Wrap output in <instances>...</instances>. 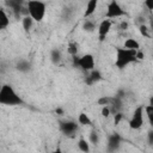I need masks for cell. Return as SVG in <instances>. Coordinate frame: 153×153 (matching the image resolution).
Masks as SVG:
<instances>
[{
	"mask_svg": "<svg viewBox=\"0 0 153 153\" xmlns=\"http://www.w3.org/2000/svg\"><path fill=\"white\" fill-rule=\"evenodd\" d=\"M50 153H62L60 149H56V151H53V152H50Z\"/></svg>",
	"mask_w": 153,
	"mask_h": 153,
	"instance_id": "cell-33",
	"label": "cell"
},
{
	"mask_svg": "<svg viewBox=\"0 0 153 153\" xmlns=\"http://www.w3.org/2000/svg\"><path fill=\"white\" fill-rule=\"evenodd\" d=\"M50 57H51V61H53V63H59L60 62V60H61V53L57 50V49H54L53 51H51V55H50Z\"/></svg>",
	"mask_w": 153,
	"mask_h": 153,
	"instance_id": "cell-19",
	"label": "cell"
},
{
	"mask_svg": "<svg viewBox=\"0 0 153 153\" xmlns=\"http://www.w3.org/2000/svg\"><path fill=\"white\" fill-rule=\"evenodd\" d=\"M111 20L110 19H103L100 22V24L98 25V33H99V39H104V37L109 33L110 29H111Z\"/></svg>",
	"mask_w": 153,
	"mask_h": 153,
	"instance_id": "cell-7",
	"label": "cell"
},
{
	"mask_svg": "<svg viewBox=\"0 0 153 153\" xmlns=\"http://www.w3.org/2000/svg\"><path fill=\"white\" fill-rule=\"evenodd\" d=\"M151 27H152V30H153V19L151 20Z\"/></svg>",
	"mask_w": 153,
	"mask_h": 153,
	"instance_id": "cell-34",
	"label": "cell"
},
{
	"mask_svg": "<svg viewBox=\"0 0 153 153\" xmlns=\"http://www.w3.org/2000/svg\"><path fill=\"white\" fill-rule=\"evenodd\" d=\"M122 114L121 112H116L115 114V118H114V123H115V126H118V123L121 122V120H122Z\"/></svg>",
	"mask_w": 153,
	"mask_h": 153,
	"instance_id": "cell-26",
	"label": "cell"
},
{
	"mask_svg": "<svg viewBox=\"0 0 153 153\" xmlns=\"http://www.w3.org/2000/svg\"><path fill=\"white\" fill-rule=\"evenodd\" d=\"M78 122H79L81 126H91V124H92L91 118H90L88 115L85 114V112L79 114V116H78Z\"/></svg>",
	"mask_w": 153,
	"mask_h": 153,
	"instance_id": "cell-14",
	"label": "cell"
},
{
	"mask_svg": "<svg viewBox=\"0 0 153 153\" xmlns=\"http://www.w3.org/2000/svg\"><path fill=\"white\" fill-rule=\"evenodd\" d=\"M10 24V18L6 14L4 8H0V29H5Z\"/></svg>",
	"mask_w": 153,
	"mask_h": 153,
	"instance_id": "cell-12",
	"label": "cell"
},
{
	"mask_svg": "<svg viewBox=\"0 0 153 153\" xmlns=\"http://www.w3.org/2000/svg\"><path fill=\"white\" fill-rule=\"evenodd\" d=\"M148 142L151 145H153V130H149L148 131Z\"/></svg>",
	"mask_w": 153,
	"mask_h": 153,
	"instance_id": "cell-29",
	"label": "cell"
},
{
	"mask_svg": "<svg viewBox=\"0 0 153 153\" xmlns=\"http://www.w3.org/2000/svg\"><path fill=\"white\" fill-rule=\"evenodd\" d=\"M55 111H56V114H57V115H63V110H62L61 108H57Z\"/></svg>",
	"mask_w": 153,
	"mask_h": 153,
	"instance_id": "cell-31",
	"label": "cell"
},
{
	"mask_svg": "<svg viewBox=\"0 0 153 153\" xmlns=\"http://www.w3.org/2000/svg\"><path fill=\"white\" fill-rule=\"evenodd\" d=\"M102 79V74L98 72V71H92L91 72V74L87 76V84H92V82H96V81H98V80H100Z\"/></svg>",
	"mask_w": 153,
	"mask_h": 153,
	"instance_id": "cell-15",
	"label": "cell"
},
{
	"mask_svg": "<svg viewBox=\"0 0 153 153\" xmlns=\"http://www.w3.org/2000/svg\"><path fill=\"white\" fill-rule=\"evenodd\" d=\"M145 6L147 7V10L153 11V0H146L145 1Z\"/></svg>",
	"mask_w": 153,
	"mask_h": 153,
	"instance_id": "cell-27",
	"label": "cell"
},
{
	"mask_svg": "<svg viewBox=\"0 0 153 153\" xmlns=\"http://www.w3.org/2000/svg\"><path fill=\"white\" fill-rule=\"evenodd\" d=\"M0 103L5 105H17L22 103V99L10 85H4L0 90Z\"/></svg>",
	"mask_w": 153,
	"mask_h": 153,
	"instance_id": "cell-2",
	"label": "cell"
},
{
	"mask_svg": "<svg viewBox=\"0 0 153 153\" xmlns=\"http://www.w3.org/2000/svg\"><path fill=\"white\" fill-rule=\"evenodd\" d=\"M33 22H35V20H33L30 16H24V18H23V27H24V30H25V31H29V30L32 27Z\"/></svg>",
	"mask_w": 153,
	"mask_h": 153,
	"instance_id": "cell-16",
	"label": "cell"
},
{
	"mask_svg": "<svg viewBox=\"0 0 153 153\" xmlns=\"http://www.w3.org/2000/svg\"><path fill=\"white\" fill-rule=\"evenodd\" d=\"M123 48H126V49H128V50H139V49H140V44H139V42H137L136 39H134V38H127V39L124 41Z\"/></svg>",
	"mask_w": 153,
	"mask_h": 153,
	"instance_id": "cell-11",
	"label": "cell"
},
{
	"mask_svg": "<svg viewBox=\"0 0 153 153\" xmlns=\"http://www.w3.org/2000/svg\"><path fill=\"white\" fill-rule=\"evenodd\" d=\"M120 29H121V30H127V29H128V23H127V22H122V23L120 24Z\"/></svg>",
	"mask_w": 153,
	"mask_h": 153,
	"instance_id": "cell-30",
	"label": "cell"
},
{
	"mask_svg": "<svg viewBox=\"0 0 153 153\" xmlns=\"http://www.w3.org/2000/svg\"><path fill=\"white\" fill-rule=\"evenodd\" d=\"M17 68L20 71V72H27L30 69V63L25 60H22L17 63Z\"/></svg>",
	"mask_w": 153,
	"mask_h": 153,
	"instance_id": "cell-18",
	"label": "cell"
},
{
	"mask_svg": "<svg viewBox=\"0 0 153 153\" xmlns=\"http://www.w3.org/2000/svg\"><path fill=\"white\" fill-rule=\"evenodd\" d=\"M98 140H99L98 134H97L96 131H92V133L90 134V141H91L92 143H98Z\"/></svg>",
	"mask_w": 153,
	"mask_h": 153,
	"instance_id": "cell-24",
	"label": "cell"
},
{
	"mask_svg": "<svg viewBox=\"0 0 153 153\" xmlns=\"http://www.w3.org/2000/svg\"><path fill=\"white\" fill-rule=\"evenodd\" d=\"M148 105H152L153 106V96H151V98H149V104Z\"/></svg>",
	"mask_w": 153,
	"mask_h": 153,
	"instance_id": "cell-32",
	"label": "cell"
},
{
	"mask_svg": "<svg viewBox=\"0 0 153 153\" xmlns=\"http://www.w3.org/2000/svg\"><path fill=\"white\" fill-rule=\"evenodd\" d=\"M124 14H126V11L121 7V5L117 1L112 0V1L109 2L108 8H106V13H105L106 19H109V18H118V17H122Z\"/></svg>",
	"mask_w": 153,
	"mask_h": 153,
	"instance_id": "cell-5",
	"label": "cell"
},
{
	"mask_svg": "<svg viewBox=\"0 0 153 153\" xmlns=\"http://www.w3.org/2000/svg\"><path fill=\"white\" fill-rule=\"evenodd\" d=\"M27 11H29V16L33 20L41 22L45 16V4L42 1H37V0L29 1L27 2Z\"/></svg>",
	"mask_w": 153,
	"mask_h": 153,
	"instance_id": "cell-3",
	"label": "cell"
},
{
	"mask_svg": "<svg viewBox=\"0 0 153 153\" xmlns=\"http://www.w3.org/2000/svg\"><path fill=\"white\" fill-rule=\"evenodd\" d=\"M75 63L84 71H93L94 68V57L91 54H85L79 59H75Z\"/></svg>",
	"mask_w": 153,
	"mask_h": 153,
	"instance_id": "cell-6",
	"label": "cell"
},
{
	"mask_svg": "<svg viewBox=\"0 0 153 153\" xmlns=\"http://www.w3.org/2000/svg\"><path fill=\"white\" fill-rule=\"evenodd\" d=\"M136 51L137 50H128L126 48H117L116 49V61L115 66L120 69L124 68L129 63L136 61Z\"/></svg>",
	"mask_w": 153,
	"mask_h": 153,
	"instance_id": "cell-1",
	"label": "cell"
},
{
	"mask_svg": "<svg viewBox=\"0 0 153 153\" xmlns=\"http://www.w3.org/2000/svg\"><path fill=\"white\" fill-rule=\"evenodd\" d=\"M78 147L82 153H90V143H88V141H86V139H84V137L79 139Z\"/></svg>",
	"mask_w": 153,
	"mask_h": 153,
	"instance_id": "cell-13",
	"label": "cell"
},
{
	"mask_svg": "<svg viewBox=\"0 0 153 153\" xmlns=\"http://www.w3.org/2000/svg\"><path fill=\"white\" fill-rule=\"evenodd\" d=\"M143 57H145V53L139 49V50L136 51V60H142Z\"/></svg>",
	"mask_w": 153,
	"mask_h": 153,
	"instance_id": "cell-28",
	"label": "cell"
},
{
	"mask_svg": "<svg viewBox=\"0 0 153 153\" xmlns=\"http://www.w3.org/2000/svg\"><path fill=\"white\" fill-rule=\"evenodd\" d=\"M139 30H140V33L145 37H149V33H148V27L145 25V24H141L139 26Z\"/></svg>",
	"mask_w": 153,
	"mask_h": 153,
	"instance_id": "cell-23",
	"label": "cell"
},
{
	"mask_svg": "<svg viewBox=\"0 0 153 153\" xmlns=\"http://www.w3.org/2000/svg\"><path fill=\"white\" fill-rule=\"evenodd\" d=\"M143 111H145V108L142 105L137 106L134 112H133V116L129 121V127L131 129H140L143 124Z\"/></svg>",
	"mask_w": 153,
	"mask_h": 153,
	"instance_id": "cell-4",
	"label": "cell"
},
{
	"mask_svg": "<svg viewBox=\"0 0 153 153\" xmlns=\"http://www.w3.org/2000/svg\"><path fill=\"white\" fill-rule=\"evenodd\" d=\"M120 143H121V137L117 134L111 135L109 137V140H108V148H109V151H116L120 147Z\"/></svg>",
	"mask_w": 153,
	"mask_h": 153,
	"instance_id": "cell-9",
	"label": "cell"
},
{
	"mask_svg": "<svg viewBox=\"0 0 153 153\" xmlns=\"http://www.w3.org/2000/svg\"><path fill=\"white\" fill-rule=\"evenodd\" d=\"M67 50H68V53H69L72 56H75V55H76V53H78V44H76V43H74V42L69 43V44H68Z\"/></svg>",
	"mask_w": 153,
	"mask_h": 153,
	"instance_id": "cell-20",
	"label": "cell"
},
{
	"mask_svg": "<svg viewBox=\"0 0 153 153\" xmlns=\"http://www.w3.org/2000/svg\"><path fill=\"white\" fill-rule=\"evenodd\" d=\"M97 5H98L97 0H90V1L87 2V5H86V10H85L84 16H85L86 18H87V17H91V16H92V14L96 12Z\"/></svg>",
	"mask_w": 153,
	"mask_h": 153,
	"instance_id": "cell-10",
	"label": "cell"
},
{
	"mask_svg": "<svg viewBox=\"0 0 153 153\" xmlns=\"http://www.w3.org/2000/svg\"><path fill=\"white\" fill-rule=\"evenodd\" d=\"M84 29L86 30V31H92L93 29H94V23L93 22H91V20H85V23H84Z\"/></svg>",
	"mask_w": 153,
	"mask_h": 153,
	"instance_id": "cell-22",
	"label": "cell"
},
{
	"mask_svg": "<svg viewBox=\"0 0 153 153\" xmlns=\"http://www.w3.org/2000/svg\"><path fill=\"white\" fill-rule=\"evenodd\" d=\"M112 102V99L111 98H109V97H100L99 99H98V104L99 105H102V106H108L110 103Z\"/></svg>",
	"mask_w": 153,
	"mask_h": 153,
	"instance_id": "cell-21",
	"label": "cell"
},
{
	"mask_svg": "<svg viewBox=\"0 0 153 153\" xmlns=\"http://www.w3.org/2000/svg\"><path fill=\"white\" fill-rule=\"evenodd\" d=\"M145 114L149 121V124L153 126V106L152 105H146L145 106Z\"/></svg>",
	"mask_w": 153,
	"mask_h": 153,
	"instance_id": "cell-17",
	"label": "cell"
},
{
	"mask_svg": "<svg viewBox=\"0 0 153 153\" xmlns=\"http://www.w3.org/2000/svg\"><path fill=\"white\" fill-rule=\"evenodd\" d=\"M60 129L66 134V135H72L78 129V124L75 122L72 121H66V122H61L60 123Z\"/></svg>",
	"mask_w": 153,
	"mask_h": 153,
	"instance_id": "cell-8",
	"label": "cell"
},
{
	"mask_svg": "<svg viewBox=\"0 0 153 153\" xmlns=\"http://www.w3.org/2000/svg\"><path fill=\"white\" fill-rule=\"evenodd\" d=\"M110 114H111V111H110V108L109 106H103L102 108V116L103 117H109Z\"/></svg>",
	"mask_w": 153,
	"mask_h": 153,
	"instance_id": "cell-25",
	"label": "cell"
}]
</instances>
